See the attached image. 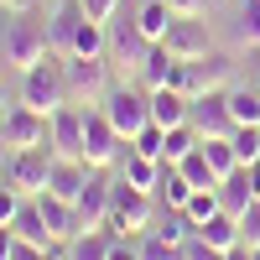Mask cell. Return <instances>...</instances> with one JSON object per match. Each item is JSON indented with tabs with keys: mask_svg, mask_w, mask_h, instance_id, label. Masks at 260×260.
I'll return each instance as SVG.
<instances>
[{
	"mask_svg": "<svg viewBox=\"0 0 260 260\" xmlns=\"http://www.w3.org/2000/svg\"><path fill=\"white\" fill-rule=\"evenodd\" d=\"M0 52H6V62H16L21 73L37 68V62H47V57H57L52 37H47V21L37 11H11L6 31H0Z\"/></svg>",
	"mask_w": 260,
	"mask_h": 260,
	"instance_id": "1",
	"label": "cell"
},
{
	"mask_svg": "<svg viewBox=\"0 0 260 260\" xmlns=\"http://www.w3.org/2000/svg\"><path fill=\"white\" fill-rule=\"evenodd\" d=\"M21 104H31L37 115H57L62 104H68V83H62V57H47L37 62V68L21 73Z\"/></svg>",
	"mask_w": 260,
	"mask_h": 260,
	"instance_id": "2",
	"label": "cell"
},
{
	"mask_svg": "<svg viewBox=\"0 0 260 260\" xmlns=\"http://www.w3.org/2000/svg\"><path fill=\"white\" fill-rule=\"evenodd\" d=\"M62 83H68V104H83V110L104 104V94L115 89L104 57H62Z\"/></svg>",
	"mask_w": 260,
	"mask_h": 260,
	"instance_id": "3",
	"label": "cell"
},
{
	"mask_svg": "<svg viewBox=\"0 0 260 260\" xmlns=\"http://www.w3.org/2000/svg\"><path fill=\"white\" fill-rule=\"evenodd\" d=\"M52 167H57V151H52V141H47V146L11 151V161H6V182H11L16 192H26V198H37V192H47V182H52Z\"/></svg>",
	"mask_w": 260,
	"mask_h": 260,
	"instance_id": "4",
	"label": "cell"
},
{
	"mask_svg": "<svg viewBox=\"0 0 260 260\" xmlns=\"http://www.w3.org/2000/svg\"><path fill=\"white\" fill-rule=\"evenodd\" d=\"M125 151H130V141L110 125V115H104V110H89V115H83V161H89L94 172L120 167Z\"/></svg>",
	"mask_w": 260,
	"mask_h": 260,
	"instance_id": "5",
	"label": "cell"
},
{
	"mask_svg": "<svg viewBox=\"0 0 260 260\" xmlns=\"http://www.w3.org/2000/svg\"><path fill=\"white\" fill-rule=\"evenodd\" d=\"M99 110L110 115V125L120 130L125 141H136L141 130L151 125V89H130V83H115V89L104 94Z\"/></svg>",
	"mask_w": 260,
	"mask_h": 260,
	"instance_id": "6",
	"label": "cell"
},
{
	"mask_svg": "<svg viewBox=\"0 0 260 260\" xmlns=\"http://www.w3.org/2000/svg\"><path fill=\"white\" fill-rule=\"evenodd\" d=\"M115 234V240H130V234H146L151 229V192L130 187L115 177V208H110V224H104Z\"/></svg>",
	"mask_w": 260,
	"mask_h": 260,
	"instance_id": "7",
	"label": "cell"
},
{
	"mask_svg": "<svg viewBox=\"0 0 260 260\" xmlns=\"http://www.w3.org/2000/svg\"><path fill=\"white\" fill-rule=\"evenodd\" d=\"M229 78H234V57L213 47V52H203V57L187 62L182 94H187V99H203V94H213V89H229Z\"/></svg>",
	"mask_w": 260,
	"mask_h": 260,
	"instance_id": "8",
	"label": "cell"
},
{
	"mask_svg": "<svg viewBox=\"0 0 260 260\" xmlns=\"http://www.w3.org/2000/svg\"><path fill=\"white\" fill-rule=\"evenodd\" d=\"M0 130H6L11 151H26V146H47L52 141V120L37 115L31 104H11V110L0 115Z\"/></svg>",
	"mask_w": 260,
	"mask_h": 260,
	"instance_id": "9",
	"label": "cell"
},
{
	"mask_svg": "<svg viewBox=\"0 0 260 260\" xmlns=\"http://www.w3.org/2000/svg\"><path fill=\"white\" fill-rule=\"evenodd\" d=\"M104 26H110V57L120 68L141 73V62H146V52L156 47V42H146V31L136 26V16H115V21H104Z\"/></svg>",
	"mask_w": 260,
	"mask_h": 260,
	"instance_id": "10",
	"label": "cell"
},
{
	"mask_svg": "<svg viewBox=\"0 0 260 260\" xmlns=\"http://www.w3.org/2000/svg\"><path fill=\"white\" fill-rule=\"evenodd\" d=\"M192 130H198L203 141H213V136H234V110H229V89H213V94H203V99H192Z\"/></svg>",
	"mask_w": 260,
	"mask_h": 260,
	"instance_id": "11",
	"label": "cell"
},
{
	"mask_svg": "<svg viewBox=\"0 0 260 260\" xmlns=\"http://www.w3.org/2000/svg\"><path fill=\"white\" fill-rule=\"evenodd\" d=\"M73 208H78V229H83V234H89V229H104V224H110V208H115V182L104 177V172H94Z\"/></svg>",
	"mask_w": 260,
	"mask_h": 260,
	"instance_id": "12",
	"label": "cell"
},
{
	"mask_svg": "<svg viewBox=\"0 0 260 260\" xmlns=\"http://www.w3.org/2000/svg\"><path fill=\"white\" fill-rule=\"evenodd\" d=\"M161 47H167V52H177L182 62H192V57L213 52V42H208V31H203V21H198V16H177V21L167 26Z\"/></svg>",
	"mask_w": 260,
	"mask_h": 260,
	"instance_id": "13",
	"label": "cell"
},
{
	"mask_svg": "<svg viewBox=\"0 0 260 260\" xmlns=\"http://www.w3.org/2000/svg\"><path fill=\"white\" fill-rule=\"evenodd\" d=\"M83 104H62V110L52 115V151L68 161H83Z\"/></svg>",
	"mask_w": 260,
	"mask_h": 260,
	"instance_id": "14",
	"label": "cell"
},
{
	"mask_svg": "<svg viewBox=\"0 0 260 260\" xmlns=\"http://www.w3.org/2000/svg\"><path fill=\"white\" fill-rule=\"evenodd\" d=\"M182 73H187V62L156 42L146 52V62H141V89H182Z\"/></svg>",
	"mask_w": 260,
	"mask_h": 260,
	"instance_id": "15",
	"label": "cell"
},
{
	"mask_svg": "<svg viewBox=\"0 0 260 260\" xmlns=\"http://www.w3.org/2000/svg\"><path fill=\"white\" fill-rule=\"evenodd\" d=\"M83 0H57V11L47 16V37H52V52L57 57H68L73 52V37H78V26H83Z\"/></svg>",
	"mask_w": 260,
	"mask_h": 260,
	"instance_id": "16",
	"label": "cell"
},
{
	"mask_svg": "<svg viewBox=\"0 0 260 260\" xmlns=\"http://www.w3.org/2000/svg\"><path fill=\"white\" fill-rule=\"evenodd\" d=\"M37 208H42V219H47V229H52V240L57 245H73L78 240V208L68 203V198H52V192H37Z\"/></svg>",
	"mask_w": 260,
	"mask_h": 260,
	"instance_id": "17",
	"label": "cell"
},
{
	"mask_svg": "<svg viewBox=\"0 0 260 260\" xmlns=\"http://www.w3.org/2000/svg\"><path fill=\"white\" fill-rule=\"evenodd\" d=\"M89 177H94V167H89V161H68V156H57L47 192H52V198H68V203H78V192L89 187Z\"/></svg>",
	"mask_w": 260,
	"mask_h": 260,
	"instance_id": "18",
	"label": "cell"
},
{
	"mask_svg": "<svg viewBox=\"0 0 260 260\" xmlns=\"http://www.w3.org/2000/svg\"><path fill=\"white\" fill-rule=\"evenodd\" d=\"M187 115H192V99L182 89H151V125L172 130V125H187Z\"/></svg>",
	"mask_w": 260,
	"mask_h": 260,
	"instance_id": "19",
	"label": "cell"
},
{
	"mask_svg": "<svg viewBox=\"0 0 260 260\" xmlns=\"http://www.w3.org/2000/svg\"><path fill=\"white\" fill-rule=\"evenodd\" d=\"M11 229H16V240H31V245H47V250H57V240H52V229H47V219H42V208H37V198H31V203H21V213L11 219Z\"/></svg>",
	"mask_w": 260,
	"mask_h": 260,
	"instance_id": "20",
	"label": "cell"
},
{
	"mask_svg": "<svg viewBox=\"0 0 260 260\" xmlns=\"http://www.w3.org/2000/svg\"><path fill=\"white\" fill-rule=\"evenodd\" d=\"M120 182L141 187V192H156V182H161V161H151V156H136V151H125V156H120Z\"/></svg>",
	"mask_w": 260,
	"mask_h": 260,
	"instance_id": "21",
	"label": "cell"
},
{
	"mask_svg": "<svg viewBox=\"0 0 260 260\" xmlns=\"http://www.w3.org/2000/svg\"><path fill=\"white\" fill-rule=\"evenodd\" d=\"M156 192H161V203H167V208H187V198H192L198 187L182 177V167H177V161H161V182H156Z\"/></svg>",
	"mask_w": 260,
	"mask_h": 260,
	"instance_id": "22",
	"label": "cell"
},
{
	"mask_svg": "<svg viewBox=\"0 0 260 260\" xmlns=\"http://www.w3.org/2000/svg\"><path fill=\"white\" fill-rule=\"evenodd\" d=\"M172 21H177V11H172L167 0H146V6L136 11V26L146 31V42H161V37H167V26H172Z\"/></svg>",
	"mask_w": 260,
	"mask_h": 260,
	"instance_id": "23",
	"label": "cell"
},
{
	"mask_svg": "<svg viewBox=\"0 0 260 260\" xmlns=\"http://www.w3.org/2000/svg\"><path fill=\"white\" fill-rule=\"evenodd\" d=\"M110 245H115L110 229H89V234H78L68 245V260H110Z\"/></svg>",
	"mask_w": 260,
	"mask_h": 260,
	"instance_id": "24",
	"label": "cell"
},
{
	"mask_svg": "<svg viewBox=\"0 0 260 260\" xmlns=\"http://www.w3.org/2000/svg\"><path fill=\"white\" fill-rule=\"evenodd\" d=\"M198 234L208 245H219V250H234L240 245V219H234V213H213L208 224H198Z\"/></svg>",
	"mask_w": 260,
	"mask_h": 260,
	"instance_id": "25",
	"label": "cell"
},
{
	"mask_svg": "<svg viewBox=\"0 0 260 260\" xmlns=\"http://www.w3.org/2000/svg\"><path fill=\"white\" fill-rule=\"evenodd\" d=\"M198 146H203V136L192 130V120H187V125H172V130H167V151H161V161H182L187 151H198Z\"/></svg>",
	"mask_w": 260,
	"mask_h": 260,
	"instance_id": "26",
	"label": "cell"
},
{
	"mask_svg": "<svg viewBox=\"0 0 260 260\" xmlns=\"http://www.w3.org/2000/svg\"><path fill=\"white\" fill-rule=\"evenodd\" d=\"M203 156H208V167L219 172V182L229 177L234 167H240V156H234V141L229 136H213V141H203Z\"/></svg>",
	"mask_w": 260,
	"mask_h": 260,
	"instance_id": "27",
	"label": "cell"
},
{
	"mask_svg": "<svg viewBox=\"0 0 260 260\" xmlns=\"http://www.w3.org/2000/svg\"><path fill=\"white\" fill-rule=\"evenodd\" d=\"M177 167H182V177H187L192 187H219V172L208 167V156H203V146H198V151H187V156H182Z\"/></svg>",
	"mask_w": 260,
	"mask_h": 260,
	"instance_id": "28",
	"label": "cell"
},
{
	"mask_svg": "<svg viewBox=\"0 0 260 260\" xmlns=\"http://www.w3.org/2000/svg\"><path fill=\"white\" fill-rule=\"evenodd\" d=\"M229 110H234V125H260V94L229 89Z\"/></svg>",
	"mask_w": 260,
	"mask_h": 260,
	"instance_id": "29",
	"label": "cell"
},
{
	"mask_svg": "<svg viewBox=\"0 0 260 260\" xmlns=\"http://www.w3.org/2000/svg\"><path fill=\"white\" fill-rule=\"evenodd\" d=\"M229 141H234V156H240V167L260 161V125H240Z\"/></svg>",
	"mask_w": 260,
	"mask_h": 260,
	"instance_id": "30",
	"label": "cell"
},
{
	"mask_svg": "<svg viewBox=\"0 0 260 260\" xmlns=\"http://www.w3.org/2000/svg\"><path fill=\"white\" fill-rule=\"evenodd\" d=\"M141 260H187V255H182V245H172V240H161L156 229H146V240H141Z\"/></svg>",
	"mask_w": 260,
	"mask_h": 260,
	"instance_id": "31",
	"label": "cell"
},
{
	"mask_svg": "<svg viewBox=\"0 0 260 260\" xmlns=\"http://www.w3.org/2000/svg\"><path fill=\"white\" fill-rule=\"evenodd\" d=\"M130 151H136V156H151V161H161V151H167V130L161 125H146L136 141H130Z\"/></svg>",
	"mask_w": 260,
	"mask_h": 260,
	"instance_id": "32",
	"label": "cell"
},
{
	"mask_svg": "<svg viewBox=\"0 0 260 260\" xmlns=\"http://www.w3.org/2000/svg\"><path fill=\"white\" fill-rule=\"evenodd\" d=\"M240 245L245 250H260V198L240 213Z\"/></svg>",
	"mask_w": 260,
	"mask_h": 260,
	"instance_id": "33",
	"label": "cell"
},
{
	"mask_svg": "<svg viewBox=\"0 0 260 260\" xmlns=\"http://www.w3.org/2000/svg\"><path fill=\"white\" fill-rule=\"evenodd\" d=\"M182 255H187V260H229V250H219V245H208L203 234H192V240L182 245Z\"/></svg>",
	"mask_w": 260,
	"mask_h": 260,
	"instance_id": "34",
	"label": "cell"
},
{
	"mask_svg": "<svg viewBox=\"0 0 260 260\" xmlns=\"http://www.w3.org/2000/svg\"><path fill=\"white\" fill-rule=\"evenodd\" d=\"M21 203H26V192H16L6 177H0V224H11L16 213H21Z\"/></svg>",
	"mask_w": 260,
	"mask_h": 260,
	"instance_id": "35",
	"label": "cell"
},
{
	"mask_svg": "<svg viewBox=\"0 0 260 260\" xmlns=\"http://www.w3.org/2000/svg\"><path fill=\"white\" fill-rule=\"evenodd\" d=\"M240 37L260 47V0H245V16H240Z\"/></svg>",
	"mask_w": 260,
	"mask_h": 260,
	"instance_id": "36",
	"label": "cell"
},
{
	"mask_svg": "<svg viewBox=\"0 0 260 260\" xmlns=\"http://www.w3.org/2000/svg\"><path fill=\"white\" fill-rule=\"evenodd\" d=\"M11 260H57V250H47V245H31V240H16Z\"/></svg>",
	"mask_w": 260,
	"mask_h": 260,
	"instance_id": "37",
	"label": "cell"
},
{
	"mask_svg": "<svg viewBox=\"0 0 260 260\" xmlns=\"http://www.w3.org/2000/svg\"><path fill=\"white\" fill-rule=\"evenodd\" d=\"M83 11H89L94 21H115L120 16V0H83Z\"/></svg>",
	"mask_w": 260,
	"mask_h": 260,
	"instance_id": "38",
	"label": "cell"
},
{
	"mask_svg": "<svg viewBox=\"0 0 260 260\" xmlns=\"http://www.w3.org/2000/svg\"><path fill=\"white\" fill-rule=\"evenodd\" d=\"M167 6L177 11V16H203V11L213 6V0H167Z\"/></svg>",
	"mask_w": 260,
	"mask_h": 260,
	"instance_id": "39",
	"label": "cell"
},
{
	"mask_svg": "<svg viewBox=\"0 0 260 260\" xmlns=\"http://www.w3.org/2000/svg\"><path fill=\"white\" fill-rule=\"evenodd\" d=\"M110 260H141V245H125V240H115V245H110Z\"/></svg>",
	"mask_w": 260,
	"mask_h": 260,
	"instance_id": "40",
	"label": "cell"
},
{
	"mask_svg": "<svg viewBox=\"0 0 260 260\" xmlns=\"http://www.w3.org/2000/svg\"><path fill=\"white\" fill-rule=\"evenodd\" d=\"M11 250H16V229L0 224V260H11Z\"/></svg>",
	"mask_w": 260,
	"mask_h": 260,
	"instance_id": "41",
	"label": "cell"
},
{
	"mask_svg": "<svg viewBox=\"0 0 260 260\" xmlns=\"http://www.w3.org/2000/svg\"><path fill=\"white\" fill-rule=\"evenodd\" d=\"M0 11H6V16L11 11H37V0H0Z\"/></svg>",
	"mask_w": 260,
	"mask_h": 260,
	"instance_id": "42",
	"label": "cell"
},
{
	"mask_svg": "<svg viewBox=\"0 0 260 260\" xmlns=\"http://www.w3.org/2000/svg\"><path fill=\"white\" fill-rule=\"evenodd\" d=\"M6 161H11V141H6V130H0V177H6Z\"/></svg>",
	"mask_w": 260,
	"mask_h": 260,
	"instance_id": "43",
	"label": "cell"
},
{
	"mask_svg": "<svg viewBox=\"0 0 260 260\" xmlns=\"http://www.w3.org/2000/svg\"><path fill=\"white\" fill-rule=\"evenodd\" d=\"M229 260H255V255H250L245 245H234V250H229Z\"/></svg>",
	"mask_w": 260,
	"mask_h": 260,
	"instance_id": "44",
	"label": "cell"
},
{
	"mask_svg": "<svg viewBox=\"0 0 260 260\" xmlns=\"http://www.w3.org/2000/svg\"><path fill=\"white\" fill-rule=\"evenodd\" d=\"M0 104H6V83H0Z\"/></svg>",
	"mask_w": 260,
	"mask_h": 260,
	"instance_id": "45",
	"label": "cell"
},
{
	"mask_svg": "<svg viewBox=\"0 0 260 260\" xmlns=\"http://www.w3.org/2000/svg\"><path fill=\"white\" fill-rule=\"evenodd\" d=\"M250 255H255V260H260V250H250Z\"/></svg>",
	"mask_w": 260,
	"mask_h": 260,
	"instance_id": "46",
	"label": "cell"
}]
</instances>
